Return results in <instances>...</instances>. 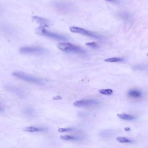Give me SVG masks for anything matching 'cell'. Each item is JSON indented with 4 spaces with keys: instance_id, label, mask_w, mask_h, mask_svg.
I'll list each match as a JSON object with an SVG mask.
<instances>
[{
    "instance_id": "1",
    "label": "cell",
    "mask_w": 148,
    "mask_h": 148,
    "mask_svg": "<svg viewBox=\"0 0 148 148\" xmlns=\"http://www.w3.org/2000/svg\"><path fill=\"white\" fill-rule=\"evenodd\" d=\"M52 5L56 10L64 14L72 12L75 9L74 5L71 2L63 0L56 1L53 2Z\"/></svg>"
},
{
    "instance_id": "2",
    "label": "cell",
    "mask_w": 148,
    "mask_h": 148,
    "mask_svg": "<svg viewBox=\"0 0 148 148\" xmlns=\"http://www.w3.org/2000/svg\"><path fill=\"white\" fill-rule=\"evenodd\" d=\"M35 32L38 35H42V36L47 37V38H51V39H53L56 40L64 41V40H68V38L65 36L60 34H58V33L49 31V30L46 29L45 27L39 26V27H38L36 29Z\"/></svg>"
},
{
    "instance_id": "3",
    "label": "cell",
    "mask_w": 148,
    "mask_h": 148,
    "mask_svg": "<svg viewBox=\"0 0 148 148\" xmlns=\"http://www.w3.org/2000/svg\"><path fill=\"white\" fill-rule=\"evenodd\" d=\"M12 75L22 80L24 82L38 84V85H43L44 84V82L40 78L36 77L35 76H32L31 75L25 73L23 72H14L12 73Z\"/></svg>"
},
{
    "instance_id": "4",
    "label": "cell",
    "mask_w": 148,
    "mask_h": 148,
    "mask_svg": "<svg viewBox=\"0 0 148 148\" xmlns=\"http://www.w3.org/2000/svg\"><path fill=\"white\" fill-rule=\"evenodd\" d=\"M57 47L65 52L73 53L76 54H84L85 51L80 47L68 42H61L57 45Z\"/></svg>"
},
{
    "instance_id": "5",
    "label": "cell",
    "mask_w": 148,
    "mask_h": 148,
    "mask_svg": "<svg viewBox=\"0 0 148 148\" xmlns=\"http://www.w3.org/2000/svg\"><path fill=\"white\" fill-rule=\"evenodd\" d=\"M19 51L21 54H32L36 56H40L46 53L47 50L45 48L36 46H25L22 47L20 49Z\"/></svg>"
},
{
    "instance_id": "6",
    "label": "cell",
    "mask_w": 148,
    "mask_h": 148,
    "mask_svg": "<svg viewBox=\"0 0 148 148\" xmlns=\"http://www.w3.org/2000/svg\"><path fill=\"white\" fill-rule=\"evenodd\" d=\"M69 29H70L71 32H72L73 33L82 34V35L86 36H89L91 38H95V39H100L102 38V36L101 35L96 34L93 32H91L90 31L87 30L83 28L73 26V27H71L69 28Z\"/></svg>"
},
{
    "instance_id": "7",
    "label": "cell",
    "mask_w": 148,
    "mask_h": 148,
    "mask_svg": "<svg viewBox=\"0 0 148 148\" xmlns=\"http://www.w3.org/2000/svg\"><path fill=\"white\" fill-rule=\"evenodd\" d=\"M99 102L94 99H86L75 102L73 105L76 107H92L98 105Z\"/></svg>"
},
{
    "instance_id": "8",
    "label": "cell",
    "mask_w": 148,
    "mask_h": 148,
    "mask_svg": "<svg viewBox=\"0 0 148 148\" xmlns=\"http://www.w3.org/2000/svg\"><path fill=\"white\" fill-rule=\"evenodd\" d=\"M32 20H33V21L39 24L40 27H48L50 25V22L49 21V20L42 17L34 16L32 17Z\"/></svg>"
},
{
    "instance_id": "9",
    "label": "cell",
    "mask_w": 148,
    "mask_h": 148,
    "mask_svg": "<svg viewBox=\"0 0 148 148\" xmlns=\"http://www.w3.org/2000/svg\"><path fill=\"white\" fill-rule=\"evenodd\" d=\"M127 95L133 98H139L142 96V93L139 90L132 89L128 91Z\"/></svg>"
},
{
    "instance_id": "10",
    "label": "cell",
    "mask_w": 148,
    "mask_h": 148,
    "mask_svg": "<svg viewBox=\"0 0 148 148\" xmlns=\"http://www.w3.org/2000/svg\"><path fill=\"white\" fill-rule=\"evenodd\" d=\"M118 117H119L120 119L124 120H132L135 119V117L131 115V114H124V113H122V114H117Z\"/></svg>"
},
{
    "instance_id": "11",
    "label": "cell",
    "mask_w": 148,
    "mask_h": 148,
    "mask_svg": "<svg viewBox=\"0 0 148 148\" xmlns=\"http://www.w3.org/2000/svg\"><path fill=\"white\" fill-rule=\"evenodd\" d=\"M24 131L29 132H39V131H44V129L35 127H27L24 128Z\"/></svg>"
},
{
    "instance_id": "12",
    "label": "cell",
    "mask_w": 148,
    "mask_h": 148,
    "mask_svg": "<svg viewBox=\"0 0 148 148\" xmlns=\"http://www.w3.org/2000/svg\"><path fill=\"white\" fill-rule=\"evenodd\" d=\"M104 61L107 62H117L123 61V58L120 57H111L105 59Z\"/></svg>"
},
{
    "instance_id": "13",
    "label": "cell",
    "mask_w": 148,
    "mask_h": 148,
    "mask_svg": "<svg viewBox=\"0 0 148 148\" xmlns=\"http://www.w3.org/2000/svg\"><path fill=\"white\" fill-rule=\"evenodd\" d=\"M99 92L101 94L105 95H110L113 94V90L112 89H101L99 90Z\"/></svg>"
},
{
    "instance_id": "14",
    "label": "cell",
    "mask_w": 148,
    "mask_h": 148,
    "mask_svg": "<svg viewBox=\"0 0 148 148\" xmlns=\"http://www.w3.org/2000/svg\"><path fill=\"white\" fill-rule=\"evenodd\" d=\"M117 141H118L120 143H131L132 142V140L129 139L127 138L123 137V136H118L116 138Z\"/></svg>"
},
{
    "instance_id": "15",
    "label": "cell",
    "mask_w": 148,
    "mask_h": 148,
    "mask_svg": "<svg viewBox=\"0 0 148 148\" xmlns=\"http://www.w3.org/2000/svg\"><path fill=\"white\" fill-rule=\"evenodd\" d=\"M60 138L62 140H76L78 138L71 135H62L60 136Z\"/></svg>"
},
{
    "instance_id": "16",
    "label": "cell",
    "mask_w": 148,
    "mask_h": 148,
    "mask_svg": "<svg viewBox=\"0 0 148 148\" xmlns=\"http://www.w3.org/2000/svg\"><path fill=\"white\" fill-rule=\"evenodd\" d=\"M86 45L92 48H97L98 47V45L95 42H90L86 43Z\"/></svg>"
},
{
    "instance_id": "17",
    "label": "cell",
    "mask_w": 148,
    "mask_h": 148,
    "mask_svg": "<svg viewBox=\"0 0 148 148\" xmlns=\"http://www.w3.org/2000/svg\"><path fill=\"white\" fill-rule=\"evenodd\" d=\"M73 130L71 128H61L58 129V132H70Z\"/></svg>"
},
{
    "instance_id": "18",
    "label": "cell",
    "mask_w": 148,
    "mask_h": 148,
    "mask_svg": "<svg viewBox=\"0 0 148 148\" xmlns=\"http://www.w3.org/2000/svg\"><path fill=\"white\" fill-rule=\"evenodd\" d=\"M108 2H118V0H105Z\"/></svg>"
},
{
    "instance_id": "19",
    "label": "cell",
    "mask_w": 148,
    "mask_h": 148,
    "mask_svg": "<svg viewBox=\"0 0 148 148\" xmlns=\"http://www.w3.org/2000/svg\"><path fill=\"white\" fill-rule=\"evenodd\" d=\"M53 99H61V97L60 96H57V97H54L53 98Z\"/></svg>"
}]
</instances>
